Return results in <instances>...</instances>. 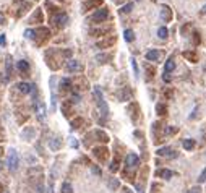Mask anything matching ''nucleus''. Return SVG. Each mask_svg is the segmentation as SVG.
Returning <instances> with one entry per match:
<instances>
[{
  "instance_id": "obj_1",
  "label": "nucleus",
  "mask_w": 206,
  "mask_h": 193,
  "mask_svg": "<svg viewBox=\"0 0 206 193\" xmlns=\"http://www.w3.org/2000/svg\"><path fill=\"white\" fill-rule=\"evenodd\" d=\"M7 166H8V169H10V172H16L18 167H20V156H18L15 148H10V151H8Z\"/></svg>"
},
{
  "instance_id": "obj_2",
  "label": "nucleus",
  "mask_w": 206,
  "mask_h": 193,
  "mask_svg": "<svg viewBox=\"0 0 206 193\" xmlns=\"http://www.w3.org/2000/svg\"><path fill=\"white\" fill-rule=\"evenodd\" d=\"M94 94H96V97H97V107H99L101 114L104 115V117H107V115H109V107H107L104 97H102L101 89H99V88H94Z\"/></svg>"
},
{
  "instance_id": "obj_3",
  "label": "nucleus",
  "mask_w": 206,
  "mask_h": 193,
  "mask_svg": "<svg viewBox=\"0 0 206 193\" xmlns=\"http://www.w3.org/2000/svg\"><path fill=\"white\" fill-rule=\"evenodd\" d=\"M125 166H127V169H135V167H138V166H140V157H138L135 153L127 154V157H125Z\"/></svg>"
},
{
  "instance_id": "obj_4",
  "label": "nucleus",
  "mask_w": 206,
  "mask_h": 193,
  "mask_svg": "<svg viewBox=\"0 0 206 193\" xmlns=\"http://www.w3.org/2000/svg\"><path fill=\"white\" fill-rule=\"evenodd\" d=\"M107 16H109V10H107V8H99V10H97L94 15L91 16V21L101 23V21H106Z\"/></svg>"
},
{
  "instance_id": "obj_5",
  "label": "nucleus",
  "mask_w": 206,
  "mask_h": 193,
  "mask_svg": "<svg viewBox=\"0 0 206 193\" xmlns=\"http://www.w3.org/2000/svg\"><path fill=\"white\" fill-rule=\"evenodd\" d=\"M34 109H36V115H37V119L42 122V120L46 119V106H44L41 101L34 99Z\"/></svg>"
},
{
  "instance_id": "obj_6",
  "label": "nucleus",
  "mask_w": 206,
  "mask_h": 193,
  "mask_svg": "<svg viewBox=\"0 0 206 193\" xmlns=\"http://www.w3.org/2000/svg\"><path fill=\"white\" fill-rule=\"evenodd\" d=\"M156 153H157V156H167V157H177L179 156V153L174 151V149H171V148H159Z\"/></svg>"
},
{
  "instance_id": "obj_7",
  "label": "nucleus",
  "mask_w": 206,
  "mask_h": 193,
  "mask_svg": "<svg viewBox=\"0 0 206 193\" xmlns=\"http://www.w3.org/2000/svg\"><path fill=\"white\" fill-rule=\"evenodd\" d=\"M161 18L162 21H172V8H169L167 5H162L161 7Z\"/></svg>"
},
{
  "instance_id": "obj_8",
  "label": "nucleus",
  "mask_w": 206,
  "mask_h": 193,
  "mask_svg": "<svg viewBox=\"0 0 206 193\" xmlns=\"http://www.w3.org/2000/svg\"><path fill=\"white\" fill-rule=\"evenodd\" d=\"M79 70H81V65L78 63V60L70 59V60H68V63H67V72L75 73V72H79Z\"/></svg>"
},
{
  "instance_id": "obj_9",
  "label": "nucleus",
  "mask_w": 206,
  "mask_h": 193,
  "mask_svg": "<svg viewBox=\"0 0 206 193\" xmlns=\"http://www.w3.org/2000/svg\"><path fill=\"white\" fill-rule=\"evenodd\" d=\"M54 21H55V25H57L59 28H65V26H67V23H68V16L65 15V13H59V15L54 18Z\"/></svg>"
},
{
  "instance_id": "obj_10",
  "label": "nucleus",
  "mask_w": 206,
  "mask_h": 193,
  "mask_svg": "<svg viewBox=\"0 0 206 193\" xmlns=\"http://www.w3.org/2000/svg\"><path fill=\"white\" fill-rule=\"evenodd\" d=\"M49 148L52 149V151H59V149L62 148V138H60V136H54V138L49 141Z\"/></svg>"
},
{
  "instance_id": "obj_11",
  "label": "nucleus",
  "mask_w": 206,
  "mask_h": 193,
  "mask_svg": "<svg viewBox=\"0 0 206 193\" xmlns=\"http://www.w3.org/2000/svg\"><path fill=\"white\" fill-rule=\"evenodd\" d=\"M159 55H161V54H159V50H148V52H146V60H149V62H157V60H159Z\"/></svg>"
},
{
  "instance_id": "obj_12",
  "label": "nucleus",
  "mask_w": 206,
  "mask_h": 193,
  "mask_svg": "<svg viewBox=\"0 0 206 193\" xmlns=\"http://www.w3.org/2000/svg\"><path fill=\"white\" fill-rule=\"evenodd\" d=\"M31 86H32V84L25 83V81L18 83V89H20V91H21L23 94H29V93H31Z\"/></svg>"
},
{
  "instance_id": "obj_13",
  "label": "nucleus",
  "mask_w": 206,
  "mask_h": 193,
  "mask_svg": "<svg viewBox=\"0 0 206 193\" xmlns=\"http://www.w3.org/2000/svg\"><path fill=\"white\" fill-rule=\"evenodd\" d=\"M101 5H102V0H89V2L83 3L85 10H89V8H93V7H101Z\"/></svg>"
},
{
  "instance_id": "obj_14",
  "label": "nucleus",
  "mask_w": 206,
  "mask_h": 193,
  "mask_svg": "<svg viewBox=\"0 0 206 193\" xmlns=\"http://www.w3.org/2000/svg\"><path fill=\"white\" fill-rule=\"evenodd\" d=\"M16 68L20 70V72L26 73V72H29V63H28V60H20V62L16 63Z\"/></svg>"
},
{
  "instance_id": "obj_15",
  "label": "nucleus",
  "mask_w": 206,
  "mask_h": 193,
  "mask_svg": "<svg viewBox=\"0 0 206 193\" xmlns=\"http://www.w3.org/2000/svg\"><path fill=\"white\" fill-rule=\"evenodd\" d=\"M156 175L157 177H162V178H171L172 177V171H169V169H159V171L156 172Z\"/></svg>"
},
{
  "instance_id": "obj_16",
  "label": "nucleus",
  "mask_w": 206,
  "mask_h": 193,
  "mask_svg": "<svg viewBox=\"0 0 206 193\" xmlns=\"http://www.w3.org/2000/svg\"><path fill=\"white\" fill-rule=\"evenodd\" d=\"M21 136L25 140H31L32 136H34V128H31V127H28V128H25L21 131Z\"/></svg>"
},
{
  "instance_id": "obj_17",
  "label": "nucleus",
  "mask_w": 206,
  "mask_h": 193,
  "mask_svg": "<svg viewBox=\"0 0 206 193\" xmlns=\"http://www.w3.org/2000/svg\"><path fill=\"white\" fill-rule=\"evenodd\" d=\"M175 68V62H174V59H167V62H166V67H164V72L166 73H171L172 70Z\"/></svg>"
},
{
  "instance_id": "obj_18",
  "label": "nucleus",
  "mask_w": 206,
  "mask_h": 193,
  "mask_svg": "<svg viewBox=\"0 0 206 193\" xmlns=\"http://www.w3.org/2000/svg\"><path fill=\"white\" fill-rule=\"evenodd\" d=\"M107 185H109L110 190H117V188L120 187V182H119V178H115V177H110L109 178V182H107Z\"/></svg>"
},
{
  "instance_id": "obj_19",
  "label": "nucleus",
  "mask_w": 206,
  "mask_h": 193,
  "mask_svg": "<svg viewBox=\"0 0 206 193\" xmlns=\"http://www.w3.org/2000/svg\"><path fill=\"white\" fill-rule=\"evenodd\" d=\"M94 156L99 157V159H106L107 149H106V148H96V149H94Z\"/></svg>"
},
{
  "instance_id": "obj_20",
  "label": "nucleus",
  "mask_w": 206,
  "mask_h": 193,
  "mask_svg": "<svg viewBox=\"0 0 206 193\" xmlns=\"http://www.w3.org/2000/svg\"><path fill=\"white\" fill-rule=\"evenodd\" d=\"M184 57L188 59L190 62H196V60H198V55H196L195 52H191V50H185V52H184Z\"/></svg>"
},
{
  "instance_id": "obj_21",
  "label": "nucleus",
  "mask_w": 206,
  "mask_h": 193,
  "mask_svg": "<svg viewBox=\"0 0 206 193\" xmlns=\"http://www.w3.org/2000/svg\"><path fill=\"white\" fill-rule=\"evenodd\" d=\"M123 37H125V41H127V42H132V41H135V32L132 29H125Z\"/></svg>"
},
{
  "instance_id": "obj_22",
  "label": "nucleus",
  "mask_w": 206,
  "mask_h": 193,
  "mask_svg": "<svg viewBox=\"0 0 206 193\" xmlns=\"http://www.w3.org/2000/svg\"><path fill=\"white\" fill-rule=\"evenodd\" d=\"M115 42V36H110V39H106V41H102L97 44V47H107V46H112Z\"/></svg>"
},
{
  "instance_id": "obj_23",
  "label": "nucleus",
  "mask_w": 206,
  "mask_h": 193,
  "mask_svg": "<svg viewBox=\"0 0 206 193\" xmlns=\"http://www.w3.org/2000/svg\"><path fill=\"white\" fill-rule=\"evenodd\" d=\"M184 148L187 151H191L195 148V140H184Z\"/></svg>"
},
{
  "instance_id": "obj_24",
  "label": "nucleus",
  "mask_w": 206,
  "mask_h": 193,
  "mask_svg": "<svg viewBox=\"0 0 206 193\" xmlns=\"http://www.w3.org/2000/svg\"><path fill=\"white\" fill-rule=\"evenodd\" d=\"M5 68H7V75L10 76V75H12V68H13V59H12V57H7Z\"/></svg>"
},
{
  "instance_id": "obj_25",
  "label": "nucleus",
  "mask_w": 206,
  "mask_h": 193,
  "mask_svg": "<svg viewBox=\"0 0 206 193\" xmlns=\"http://www.w3.org/2000/svg\"><path fill=\"white\" fill-rule=\"evenodd\" d=\"M62 193H73L72 183H68V182H63V183H62Z\"/></svg>"
},
{
  "instance_id": "obj_26",
  "label": "nucleus",
  "mask_w": 206,
  "mask_h": 193,
  "mask_svg": "<svg viewBox=\"0 0 206 193\" xmlns=\"http://www.w3.org/2000/svg\"><path fill=\"white\" fill-rule=\"evenodd\" d=\"M109 59H110V55H104V54L96 55V60H97L99 63H106V62H109Z\"/></svg>"
},
{
  "instance_id": "obj_27",
  "label": "nucleus",
  "mask_w": 206,
  "mask_h": 193,
  "mask_svg": "<svg viewBox=\"0 0 206 193\" xmlns=\"http://www.w3.org/2000/svg\"><path fill=\"white\" fill-rule=\"evenodd\" d=\"M167 34H169V31H167V28H159V31H157V36L161 37V39H166L167 37Z\"/></svg>"
},
{
  "instance_id": "obj_28",
  "label": "nucleus",
  "mask_w": 206,
  "mask_h": 193,
  "mask_svg": "<svg viewBox=\"0 0 206 193\" xmlns=\"http://www.w3.org/2000/svg\"><path fill=\"white\" fill-rule=\"evenodd\" d=\"M70 84H72V81H70L68 78H63L62 81H60V88L62 89H70Z\"/></svg>"
},
{
  "instance_id": "obj_29",
  "label": "nucleus",
  "mask_w": 206,
  "mask_h": 193,
  "mask_svg": "<svg viewBox=\"0 0 206 193\" xmlns=\"http://www.w3.org/2000/svg\"><path fill=\"white\" fill-rule=\"evenodd\" d=\"M132 8H133V3H127V5H123L120 8V13H130Z\"/></svg>"
},
{
  "instance_id": "obj_30",
  "label": "nucleus",
  "mask_w": 206,
  "mask_h": 193,
  "mask_svg": "<svg viewBox=\"0 0 206 193\" xmlns=\"http://www.w3.org/2000/svg\"><path fill=\"white\" fill-rule=\"evenodd\" d=\"M132 67H133V73H135V76L138 78V76H140V70H138V65H137V60H135V59L132 60Z\"/></svg>"
},
{
  "instance_id": "obj_31",
  "label": "nucleus",
  "mask_w": 206,
  "mask_h": 193,
  "mask_svg": "<svg viewBox=\"0 0 206 193\" xmlns=\"http://www.w3.org/2000/svg\"><path fill=\"white\" fill-rule=\"evenodd\" d=\"M156 110H157V114H166V110H167V107L166 106H164V104H157L156 106Z\"/></svg>"
},
{
  "instance_id": "obj_32",
  "label": "nucleus",
  "mask_w": 206,
  "mask_h": 193,
  "mask_svg": "<svg viewBox=\"0 0 206 193\" xmlns=\"http://www.w3.org/2000/svg\"><path fill=\"white\" fill-rule=\"evenodd\" d=\"M96 135L99 136V140H102V141H107V140H109V136H107V135L104 133V131H101V130H97V131H96Z\"/></svg>"
},
{
  "instance_id": "obj_33",
  "label": "nucleus",
  "mask_w": 206,
  "mask_h": 193,
  "mask_svg": "<svg viewBox=\"0 0 206 193\" xmlns=\"http://www.w3.org/2000/svg\"><path fill=\"white\" fill-rule=\"evenodd\" d=\"M25 37H28V39H32V37H34V31L26 29V31H25Z\"/></svg>"
},
{
  "instance_id": "obj_34",
  "label": "nucleus",
  "mask_w": 206,
  "mask_h": 193,
  "mask_svg": "<svg viewBox=\"0 0 206 193\" xmlns=\"http://www.w3.org/2000/svg\"><path fill=\"white\" fill-rule=\"evenodd\" d=\"M198 182H200V183H203V182H206V169H204L203 172H201V175L198 177Z\"/></svg>"
},
{
  "instance_id": "obj_35",
  "label": "nucleus",
  "mask_w": 206,
  "mask_h": 193,
  "mask_svg": "<svg viewBox=\"0 0 206 193\" xmlns=\"http://www.w3.org/2000/svg\"><path fill=\"white\" fill-rule=\"evenodd\" d=\"M187 193H201V188L200 187H193V188H190Z\"/></svg>"
},
{
  "instance_id": "obj_36",
  "label": "nucleus",
  "mask_w": 206,
  "mask_h": 193,
  "mask_svg": "<svg viewBox=\"0 0 206 193\" xmlns=\"http://www.w3.org/2000/svg\"><path fill=\"white\" fill-rule=\"evenodd\" d=\"M7 44V39H5V34H0V46H5Z\"/></svg>"
},
{
  "instance_id": "obj_37",
  "label": "nucleus",
  "mask_w": 206,
  "mask_h": 193,
  "mask_svg": "<svg viewBox=\"0 0 206 193\" xmlns=\"http://www.w3.org/2000/svg\"><path fill=\"white\" fill-rule=\"evenodd\" d=\"M72 102H75V104L79 102V94H73V96H72Z\"/></svg>"
},
{
  "instance_id": "obj_38",
  "label": "nucleus",
  "mask_w": 206,
  "mask_h": 193,
  "mask_svg": "<svg viewBox=\"0 0 206 193\" xmlns=\"http://www.w3.org/2000/svg\"><path fill=\"white\" fill-rule=\"evenodd\" d=\"M162 80L169 83V81H171V75H169V73H164V75H162Z\"/></svg>"
},
{
  "instance_id": "obj_39",
  "label": "nucleus",
  "mask_w": 206,
  "mask_h": 193,
  "mask_svg": "<svg viewBox=\"0 0 206 193\" xmlns=\"http://www.w3.org/2000/svg\"><path fill=\"white\" fill-rule=\"evenodd\" d=\"M175 131H177V128H172V127H169V128L166 130V133H167V135H172V133H175Z\"/></svg>"
},
{
  "instance_id": "obj_40",
  "label": "nucleus",
  "mask_w": 206,
  "mask_h": 193,
  "mask_svg": "<svg viewBox=\"0 0 206 193\" xmlns=\"http://www.w3.org/2000/svg\"><path fill=\"white\" fill-rule=\"evenodd\" d=\"M117 169H119V166H117V161H114L110 164V171H117Z\"/></svg>"
},
{
  "instance_id": "obj_41",
  "label": "nucleus",
  "mask_w": 206,
  "mask_h": 193,
  "mask_svg": "<svg viewBox=\"0 0 206 193\" xmlns=\"http://www.w3.org/2000/svg\"><path fill=\"white\" fill-rule=\"evenodd\" d=\"M79 124H81V119H78V120H75V122H73V125H72V127H73V128H76V127H79Z\"/></svg>"
},
{
  "instance_id": "obj_42",
  "label": "nucleus",
  "mask_w": 206,
  "mask_h": 193,
  "mask_svg": "<svg viewBox=\"0 0 206 193\" xmlns=\"http://www.w3.org/2000/svg\"><path fill=\"white\" fill-rule=\"evenodd\" d=\"M93 172L97 174V175H101V169H99V167H93Z\"/></svg>"
},
{
  "instance_id": "obj_43",
  "label": "nucleus",
  "mask_w": 206,
  "mask_h": 193,
  "mask_svg": "<svg viewBox=\"0 0 206 193\" xmlns=\"http://www.w3.org/2000/svg\"><path fill=\"white\" fill-rule=\"evenodd\" d=\"M63 55L65 57H72V50H63Z\"/></svg>"
},
{
  "instance_id": "obj_44",
  "label": "nucleus",
  "mask_w": 206,
  "mask_h": 193,
  "mask_svg": "<svg viewBox=\"0 0 206 193\" xmlns=\"http://www.w3.org/2000/svg\"><path fill=\"white\" fill-rule=\"evenodd\" d=\"M72 148H78V141L76 140H72Z\"/></svg>"
},
{
  "instance_id": "obj_45",
  "label": "nucleus",
  "mask_w": 206,
  "mask_h": 193,
  "mask_svg": "<svg viewBox=\"0 0 206 193\" xmlns=\"http://www.w3.org/2000/svg\"><path fill=\"white\" fill-rule=\"evenodd\" d=\"M123 193H133V191L130 190V188H123Z\"/></svg>"
},
{
  "instance_id": "obj_46",
  "label": "nucleus",
  "mask_w": 206,
  "mask_h": 193,
  "mask_svg": "<svg viewBox=\"0 0 206 193\" xmlns=\"http://www.w3.org/2000/svg\"><path fill=\"white\" fill-rule=\"evenodd\" d=\"M3 23V13H0V25Z\"/></svg>"
},
{
  "instance_id": "obj_47",
  "label": "nucleus",
  "mask_w": 206,
  "mask_h": 193,
  "mask_svg": "<svg viewBox=\"0 0 206 193\" xmlns=\"http://www.w3.org/2000/svg\"><path fill=\"white\" fill-rule=\"evenodd\" d=\"M203 13H206V5H204V8H203Z\"/></svg>"
},
{
  "instance_id": "obj_48",
  "label": "nucleus",
  "mask_w": 206,
  "mask_h": 193,
  "mask_svg": "<svg viewBox=\"0 0 206 193\" xmlns=\"http://www.w3.org/2000/svg\"><path fill=\"white\" fill-rule=\"evenodd\" d=\"M0 171H2V162H0Z\"/></svg>"
},
{
  "instance_id": "obj_49",
  "label": "nucleus",
  "mask_w": 206,
  "mask_h": 193,
  "mask_svg": "<svg viewBox=\"0 0 206 193\" xmlns=\"http://www.w3.org/2000/svg\"><path fill=\"white\" fill-rule=\"evenodd\" d=\"M0 193H2V185H0Z\"/></svg>"
}]
</instances>
